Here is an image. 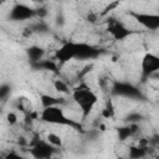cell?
Segmentation results:
<instances>
[{
	"label": "cell",
	"mask_w": 159,
	"mask_h": 159,
	"mask_svg": "<svg viewBox=\"0 0 159 159\" xmlns=\"http://www.w3.org/2000/svg\"><path fill=\"white\" fill-rule=\"evenodd\" d=\"M155 150H157V153H155V159H159V138H158V142H157V145H155Z\"/></svg>",
	"instance_id": "cb8c5ba5"
},
{
	"label": "cell",
	"mask_w": 159,
	"mask_h": 159,
	"mask_svg": "<svg viewBox=\"0 0 159 159\" xmlns=\"http://www.w3.org/2000/svg\"><path fill=\"white\" fill-rule=\"evenodd\" d=\"M99 116H101L103 119H112V118H114V116H116V108H114L113 102H112L111 98H108V99L106 101V106H104V108L101 111Z\"/></svg>",
	"instance_id": "4fadbf2b"
},
{
	"label": "cell",
	"mask_w": 159,
	"mask_h": 159,
	"mask_svg": "<svg viewBox=\"0 0 159 159\" xmlns=\"http://www.w3.org/2000/svg\"><path fill=\"white\" fill-rule=\"evenodd\" d=\"M129 16H132L140 26L147 30L155 31L159 29V14L153 12H139V11H129Z\"/></svg>",
	"instance_id": "52a82bcc"
},
{
	"label": "cell",
	"mask_w": 159,
	"mask_h": 159,
	"mask_svg": "<svg viewBox=\"0 0 159 159\" xmlns=\"http://www.w3.org/2000/svg\"><path fill=\"white\" fill-rule=\"evenodd\" d=\"M71 97L82 112L83 118H87L91 114L98 102V96L84 81H81L80 84L72 89Z\"/></svg>",
	"instance_id": "6da1fadb"
},
{
	"label": "cell",
	"mask_w": 159,
	"mask_h": 159,
	"mask_svg": "<svg viewBox=\"0 0 159 159\" xmlns=\"http://www.w3.org/2000/svg\"><path fill=\"white\" fill-rule=\"evenodd\" d=\"M26 55H27L30 62H31L32 65H36V63H39L40 61L43 60L45 50H43L41 46L32 45V46H30V47L26 48Z\"/></svg>",
	"instance_id": "30bf717a"
},
{
	"label": "cell",
	"mask_w": 159,
	"mask_h": 159,
	"mask_svg": "<svg viewBox=\"0 0 159 159\" xmlns=\"http://www.w3.org/2000/svg\"><path fill=\"white\" fill-rule=\"evenodd\" d=\"M149 80H159V72H155L154 75H152Z\"/></svg>",
	"instance_id": "d4e9b609"
},
{
	"label": "cell",
	"mask_w": 159,
	"mask_h": 159,
	"mask_svg": "<svg viewBox=\"0 0 159 159\" xmlns=\"http://www.w3.org/2000/svg\"><path fill=\"white\" fill-rule=\"evenodd\" d=\"M40 102H41L42 109L43 108H48V107H53V106L66 104L65 98H62V97H55V96H51V94H41L40 96Z\"/></svg>",
	"instance_id": "8fae6325"
},
{
	"label": "cell",
	"mask_w": 159,
	"mask_h": 159,
	"mask_svg": "<svg viewBox=\"0 0 159 159\" xmlns=\"http://www.w3.org/2000/svg\"><path fill=\"white\" fill-rule=\"evenodd\" d=\"M119 5V2L118 1H114V2H111L109 5H107L106 7H104V11L102 12V15H106V14H108L109 11H112V10H114L117 6Z\"/></svg>",
	"instance_id": "7402d4cb"
},
{
	"label": "cell",
	"mask_w": 159,
	"mask_h": 159,
	"mask_svg": "<svg viewBox=\"0 0 159 159\" xmlns=\"http://www.w3.org/2000/svg\"><path fill=\"white\" fill-rule=\"evenodd\" d=\"M111 94L114 96H122V97H127V98H142V92L133 86L132 83L128 82H113L112 87H111Z\"/></svg>",
	"instance_id": "ba28073f"
},
{
	"label": "cell",
	"mask_w": 159,
	"mask_h": 159,
	"mask_svg": "<svg viewBox=\"0 0 159 159\" xmlns=\"http://www.w3.org/2000/svg\"><path fill=\"white\" fill-rule=\"evenodd\" d=\"M89 22H96L97 21V19H98V15H97V12H93V11H89L88 14H87V17H86Z\"/></svg>",
	"instance_id": "603a6c76"
},
{
	"label": "cell",
	"mask_w": 159,
	"mask_h": 159,
	"mask_svg": "<svg viewBox=\"0 0 159 159\" xmlns=\"http://www.w3.org/2000/svg\"><path fill=\"white\" fill-rule=\"evenodd\" d=\"M116 159H127V158H124V157H117Z\"/></svg>",
	"instance_id": "484cf974"
},
{
	"label": "cell",
	"mask_w": 159,
	"mask_h": 159,
	"mask_svg": "<svg viewBox=\"0 0 159 159\" xmlns=\"http://www.w3.org/2000/svg\"><path fill=\"white\" fill-rule=\"evenodd\" d=\"M53 88L60 93V94H71L72 89L70 88L68 83L63 81L62 78H56L53 80Z\"/></svg>",
	"instance_id": "5bb4252c"
},
{
	"label": "cell",
	"mask_w": 159,
	"mask_h": 159,
	"mask_svg": "<svg viewBox=\"0 0 159 159\" xmlns=\"http://www.w3.org/2000/svg\"><path fill=\"white\" fill-rule=\"evenodd\" d=\"M6 122L9 123V125H10V127H12V125L17 124L19 119H17L16 113H15V112H7V114H6Z\"/></svg>",
	"instance_id": "d6986e66"
},
{
	"label": "cell",
	"mask_w": 159,
	"mask_h": 159,
	"mask_svg": "<svg viewBox=\"0 0 159 159\" xmlns=\"http://www.w3.org/2000/svg\"><path fill=\"white\" fill-rule=\"evenodd\" d=\"M10 93H11V86L9 83H2L0 86V99H1V102H6Z\"/></svg>",
	"instance_id": "ac0fdd59"
},
{
	"label": "cell",
	"mask_w": 159,
	"mask_h": 159,
	"mask_svg": "<svg viewBox=\"0 0 159 159\" xmlns=\"http://www.w3.org/2000/svg\"><path fill=\"white\" fill-rule=\"evenodd\" d=\"M35 16H36V9L21 2H16L9 12V17L12 21H26Z\"/></svg>",
	"instance_id": "9c48e42d"
},
{
	"label": "cell",
	"mask_w": 159,
	"mask_h": 159,
	"mask_svg": "<svg viewBox=\"0 0 159 159\" xmlns=\"http://www.w3.org/2000/svg\"><path fill=\"white\" fill-rule=\"evenodd\" d=\"M2 159H26V158L22 157V155H20V154L16 153V152H9V153H6V154L2 157Z\"/></svg>",
	"instance_id": "44dd1931"
},
{
	"label": "cell",
	"mask_w": 159,
	"mask_h": 159,
	"mask_svg": "<svg viewBox=\"0 0 159 159\" xmlns=\"http://www.w3.org/2000/svg\"><path fill=\"white\" fill-rule=\"evenodd\" d=\"M159 72V55L147 52L140 61V76L142 80H149L152 75Z\"/></svg>",
	"instance_id": "8992f818"
},
{
	"label": "cell",
	"mask_w": 159,
	"mask_h": 159,
	"mask_svg": "<svg viewBox=\"0 0 159 159\" xmlns=\"http://www.w3.org/2000/svg\"><path fill=\"white\" fill-rule=\"evenodd\" d=\"M148 148H143L140 145H132L128 149V159H143L148 155Z\"/></svg>",
	"instance_id": "7c38bea8"
},
{
	"label": "cell",
	"mask_w": 159,
	"mask_h": 159,
	"mask_svg": "<svg viewBox=\"0 0 159 159\" xmlns=\"http://www.w3.org/2000/svg\"><path fill=\"white\" fill-rule=\"evenodd\" d=\"M39 119L43 123L47 124H53V125H63V127H71L72 129H81V124L76 122L75 119L70 118L62 106H53L48 108H43L41 113L39 114Z\"/></svg>",
	"instance_id": "7a4b0ae2"
},
{
	"label": "cell",
	"mask_w": 159,
	"mask_h": 159,
	"mask_svg": "<svg viewBox=\"0 0 159 159\" xmlns=\"http://www.w3.org/2000/svg\"><path fill=\"white\" fill-rule=\"evenodd\" d=\"M80 46H81V42L67 41V42L62 43L58 50H56L55 58L60 63H67L72 60H77L78 52H80Z\"/></svg>",
	"instance_id": "5b68a950"
},
{
	"label": "cell",
	"mask_w": 159,
	"mask_h": 159,
	"mask_svg": "<svg viewBox=\"0 0 159 159\" xmlns=\"http://www.w3.org/2000/svg\"><path fill=\"white\" fill-rule=\"evenodd\" d=\"M65 22H66V19H65V16H63V12H62V11H57L56 17H55V24H56L58 27H62V26L65 25Z\"/></svg>",
	"instance_id": "ffe728a7"
},
{
	"label": "cell",
	"mask_w": 159,
	"mask_h": 159,
	"mask_svg": "<svg viewBox=\"0 0 159 159\" xmlns=\"http://www.w3.org/2000/svg\"><path fill=\"white\" fill-rule=\"evenodd\" d=\"M30 155L34 159H52L53 154L56 153V148L52 147L48 142L41 140L35 137L30 142Z\"/></svg>",
	"instance_id": "3957f363"
},
{
	"label": "cell",
	"mask_w": 159,
	"mask_h": 159,
	"mask_svg": "<svg viewBox=\"0 0 159 159\" xmlns=\"http://www.w3.org/2000/svg\"><path fill=\"white\" fill-rule=\"evenodd\" d=\"M143 119V116L142 113L139 112H129L125 117H124V122L127 124H139V122Z\"/></svg>",
	"instance_id": "2e32d148"
},
{
	"label": "cell",
	"mask_w": 159,
	"mask_h": 159,
	"mask_svg": "<svg viewBox=\"0 0 159 159\" xmlns=\"http://www.w3.org/2000/svg\"><path fill=\"white\" fill-rule=\"evenodd\" d=\"M106 30L114 40H118V41L125 40L133 34V31L129 27H127L120 20H118L114 16H109L106 20Z\"/></svg>",
	"instance_id": "277c9868"
},
{
	"label": "cell",
	"mask_w": 159,
	"mask_h": 159,
	"mask_svg": "<svg viewBox=\"0 0 159 159\" xmlns=\"http://www.w3.org/2000/svg\"><path fill=\"white\" fill-rule=\"evenodd\" d=\"M46 142H48L52 147H55V148H60V147H62V138L58 135V134H56V133H47V135H46V139H45Z\"/></svg>",
	"instance_id": "e0dca14e"
},
{
	"label": "cell",
	"mask_w": 159,
	"mask_h": 159,
	"mask_svg": "<svg viewBox=\"0 0 159 159\" xmlns=\"http://www.w3.org/2000/svg\"><path fill=\"white\" fill-rule=\"evenodd\" d=\"M117 135H118V139H119L120 142H124V140L129 139L130 137H133V133H132V130H130L129 124L118 127V128H117Z\"/></svg>",
	"instance_id": "9a60e30c"
},
{
	"label": "cell",
	"mask_w": 159,
	"mask_h": 159,
	"mask_svg": "<svg viewBox=\"0 0 159 159\" xmlns=\"http://www.w3.org/2000/svg\"><path fill=\"white\" fill-rule=\"evenodd\" d=\"M52 159H57V158H52Z\"/></svg>",
	"instance_id": "4316f807"
}]
</instances>
